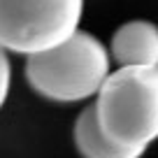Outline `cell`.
I'll return each mask as SVG.
<instances>
[{
	"label": "cell",
	"mask_w": 158,
	"mask_h": 158,
	"mask_svg": "<svg viewBox=\"0 0 158 158\" xmlns=\"http://www.w3.org/2000/svg\"><path fill=\"white\" fill-rule=\"evenodd\" d=\"M95 95V116L109 139L128 149L158 139V65H121Z\"/></svg>",
	"instance_id": "6da1fadb"
},
{
	"label": "cell",
	"mask_w": 158,
	"mask_h": 158,
	"mask_svg": "<svg viewBox=\"0 0 158 158\" xmlns=\"http://www.w3.org/2000/svg\"><path fill=\"white\" fill-rule=\"evenodd\" d=\"M109 74V56L100 40L74 30L65 42L28 56L26 79L47 100L79 102L95 95Z\"/></svg>",
	"instance_id": "7a4b0ae2"
},
{
	"label": "cell",
	"mask_w": 158,
	"mask_h": 158,
	"mask_svg": "<svg viewBox=\"0 0 158 158\" xmlns=\"http://www.w3.org/2000/svg\"><path fill=\"white\" fill-rule=\"evenodd\" d=\"M84 0H0V47L14 54H37L60 44L74 30Z\"/></svg>",
	"instance_id": "3957f363"
},
{
	"label": "cell",
	"mask_w": 158,
	"mask_h": 158,
	"mask_svg": "<svg viewBox=\"0 0 158 158\" xmlns=\"http://www.w3.org/2000/svg\"><path fill=\"white\" fill-rule=\"evenodd\" d=\"M112 54L121 65H158V26L149 21L123 23L112 37Z\"/></svg>",
	"instance_id": "277c9868"
},
{
	"label": "cell",
	"mask_w": 158,
	"mask_h": 158,
	"mask_svg": "<svg viewBox=\"0 0 158 158\" xmlns=\"http://www.w3.org/2000/svg\"><path fill=\"white\" fill-rule=\"evenodd\" d=\"M74 144L84 158H139L144 153V149H128L109 139L98 123L93 105H89L74 121Z\"/></svg>",
	"instance_id": "5b68a950"
},
{
	"label": "cell",
	"mask_w": 158,
	"mask_h": 158,
	"mask_svg": "<svg viewBox=\"0 0 158 158\" xmlns=\"http://www.w3.org/2000/svg\"><path fill=\"white\" fill-rule=\"evenodd\" d=\"M10 58H7V51L0 47V107L5 105L7 93H10Z\"/></svg>",
	"instance_id": "8992f818"
}]
</instances>
